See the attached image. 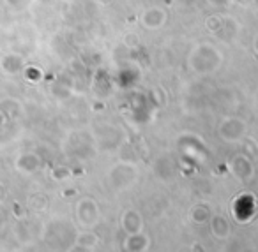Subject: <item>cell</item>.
<instances>
[{
    "label": "cell",
    "mask_w": 258,
    "mask_h": 252,
    "mask_svg": "<svg viewBox=\"0 0 258 252\" xmlns=\"http://www.w3.org/2000/svg\"><path fill=\"white\" fill-rule=\"evenodd\" d=\"M25 65V60L20 53H6L4 57L0 58V71L6 76H15Z\"/></svg>",
    "instance_id": "cell-1"
},
{
    "label": "cell",
    "mask_w": 258,
    "mask_h": 252,
    "mask_svg": "<svg viewBox=\"0 0 258 252\" xmlns=\"http://www.w3.org/2000/svg\"><path fill=\"white\" fill-rule=\"evenodd\" d=\"M15 167H16V171H20V173H23V175H32L41 167V159L36 153H30V152L22 153V155L16 157Z\"/></svg>",
    "instance_id": "cell-2"
},
{
    "label": "cell",
    "mask_w": 258,
    "mask_h": 252,
    "mask_svg": "<svg viewBox=\"0 0 258 252\" xmlns=\"http://www.w3.org/2000/svg\"><path fill=\"white\" fill-rule=\"evenodd\" d=\"M0 111L6 115L8 120H16L22 113V103L11 97H6V99H0Z\"/></svg>",
    "instance_id": "cell-3"
},
{
    "label": "cell",
    "mask_w": 258,
    "mask_h": 252,
    "mask_svg": "<svg viewBox=\"0 0 258 252\" xmlns=\"http://www.w3.org/2000/svg\"><path fill=\"white\" fill-rule=\"evenodd\" d=\"M4 2H6V6H9V8H22L27 0H4Z\"/></svg>",
    "instance_id": "cell-4"
},
{
    "label": "cell",
    "mask_w": 258,
    "mask_h": 252,
    "mask_svg": "<svg viewBox=\"0 0 258 252\" xmlns=\"http://www.w3.org/2000/svg\"><path fill=\"white\" fill-rule=\"evenodd\" d=\"M6 124H8V118H6V115L2 113V111H0V129L4 127Z\"/></svg>",
    "instance_id": "cell-5"
}]
</instances>
